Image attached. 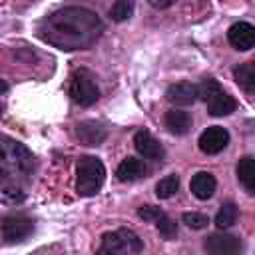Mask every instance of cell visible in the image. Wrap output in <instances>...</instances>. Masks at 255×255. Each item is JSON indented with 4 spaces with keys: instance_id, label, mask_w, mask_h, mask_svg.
Listing matches in <instances>:
<instances>
[{
    "instance_id": "7c38bea8",
    "label": "cell",
    "mask_w": 255,
    "mask_h": 255,
    "mask_svg": "<svg viewBox=\"0 0 255 255\" xmlns=\"http://www.w3.org/2000/svg\"><path fill=\"white\" fill-rule=\"evenodd\" d=\"M133 145H135L137 153L143 155V157H147V159H161L163 153H165V151H163V145H161L147 129L135 131V135H133Z\"/></svg>"
},
{
    "instance_id": "cb8c5ba5",
    "label": "cell",
    "mask_w": 255,
    "mask_h": 255,
    "mask_svg": "<svg viewBox=\"0 0 255 255\" xmlns=\"http://www.w3.org/2000/svg\"><path fill=\"white\" fill-rule=\"evenodd\" d=\"M149 4H151V6H155V8H165V6H169L171 2H155V0H151Z\"/></svg>"
},
{
    "instance_id": "277c9868",
    "label": "cell",
    "mask_w": 255,
    "mask_h": 255,
    "mask_svg": "<svg viewBox=\"0 0 255 255\" xmlns=\"http://www.w3.org/2000/svg\"><path fill=\"white\" fill-rule=\"evenodd\" d=\"M197 92H199V98L205 102L207 112H209L211 116H215V118L229 116V114L235 112V108H237V102H235L229 94H225V92L221 90V86H219L215 80H211V78L203 80V82L197 86Z\"/></svg>"
},
{
    "instance_id": "2e32d148",
    "label": "cell",
    "mask_w": 255,
    "mask_h": 255,
    "mask_svg": "<svg viewBox=\"0 0 255 255\" xmlns=\"http://www.w3.org/2000/svg\"><path fill=\"white\" fill-rule=\"evenodd\" d=\"M145 171H147V167H145V163L141 159H137V157H126L118 165L116 175H118L120 181H135V179L143 177Z\"/></svg>"
},
{
    "instance_id": "603a6c76",
    "label": "cell",
    "mask_w": 255,
    "mask_h": 255,
    "mask_svg": "<svg viewBox=\"0 0 255 255\" xmlns=\"http://www.w3.org/2000/svg\"><path fill=\"white\" fill-rule=\"evenodd\" d=\"M183 223L189 227V229H205L209 219L207 215L203 213H195V211H189V213H183Z\"/></svg>"
},
{
    "instance_id": "3957f363",
    "label": "cell",
    "mask_w": 255,
    "mask_h": 255,
    "mask_svg": "<svg viewBox=\"0 0 255 255\" xmlns=\"http://www.w3.org/2000/svg\"><path fill=\"white\" fill-rule=\"evenodd\" d=\"M76 191L84 197L96 195L106 179V167L104 163L94 157V155H84L78 159V169H76Z\"/></svg>"
},
{
    "instance_id": "5bb4252c",
    "label": "cell",
    "mask_w": 255,
    "mask_h": 255,
    "mask_svg": "<svg viewBox=\"0 0 255 255\" xmlns=\"http://www.w3.org/2000/svg\"><path fill=\"white\" fill-rule=\"evenodd\" d=\"M165 98L175 106H189L199 98V92H197V86L191 82H177L167 88Z\"/></svg>"
},
{
    "instance_id": "9c48e42d",
    "label": "cell",
    "mask_w": 255,
    "mask_h": 255,
    "mask_svg": "<svg viewBox=\"0 0 255 255\" xmlns=\"http://www.w3.org/2000/svg\"><path fill=\"white\" fill-rule=\"evenodd\" d=\"M137 217L143 219V221H153L157 231L165 237V239H173L177 235V227L175 223L169 219V215L165 211H161L159 207H153V205H143L137 209Z\"/></svg>"
},
{
    "instance_id": "52a82bcc",
    "label": "cell",
    "mask_w": 255,
    "mask_h": 255,
    "mask_svg": "<svg viewBox=\"0 0 255 255\" xmlns=\"http://www.w3.org/2000/svg\"><path fill=\"white\" fill-rule=\"evenodd\" d=\"M203 249L207 255H241L243 243L239 237L229 233H211L205 237Z\"/></svg>"
},
{
    "instance_id": "8fae6325",
    "label": "cell",
    "mask_w": 255,
    "mask_h": 255,
    "mask_svg": "<svg viewBox=\"0 0 255 255\" xmlns=\"http://www.w3.org/2000/svg\"><path fill=\"white\" fill-rule=\"evenodd\" d=\"M227 40L237 50H251L255 46V26L251 22H235L227 30Z\"/></svg>"
},
{
    "instance_id": "7a4b0ae2",
    "label": "cell",
    "mask_w": 255,
    "mask_h": 255,
    "mask_svg": "<svg viewBox=\"0 0 255 255\" xmlns=\"http://www.w3.org/2000/svg\"><path fill=\"white\" fill-rule=\"evenodd\" d=\"M34 169V157L30 149L12 139H2V199L6 203H20L24 199L22 181H28Z\"/></svg>"
},
{
    "instance_id": "d6986e66",
    "label": "cell",
    "mask_w": 255,
    "mask_h": 255,
    "mask_svg": "<svg viewBox=\"0 0 255 255\" xmlns=\"http://www.w3.org/2000/svg\"><path fill=\"white\" fill-rule=\"evenodd\" d=\"M233 78L245 92H255V60L239 64L233 70Z\"/></svg>"
},
{
    "instance_id": "30bf717a",
    "label": "cell",
    "mask_w": 255,
    "mask_h": 255,
    "mask_svg": "<svg viewBox=\"0 0 255 255\" xmlns=\"http://www.w3.org/2000/svg\"><path fill=\"white\" fill-rule=\"evenodd\" d=\"M227 143H229V131L221 126H211L199 135V149L209 155L223 151Z\"/></svg>"
},
{
    "instance_id": "ac0fdd59",
    "label": "cell",
    "mask_w": 255,
    "mask_h": 255,
    "mask_svg": "<svg viewBox=\"0 0 255 255\" xmlns=\"http://www.w3.org/2000/svg\"><path fill=\"white\" fill-rule=\"evenodd\" d=\"M165 128L175 135H183L191 128V116L187 112H183V110L173 108V110H169L165 114Z\"/></svg>"
},
{
    "instance_id": "9a60e30c",
    "label": "cell",
    "mask_w": 255,
    "mask_h": 255,
    "mask_svg": "<svg viewBox=\"0 0 255 255\" xmlns=\"http://www.w3.org/2000/svg\"><path fill=\"white\" fill-rule=\"evenodd\" d=\"M215 177L209 173V171H197L193 177H191V183H189V189L191 193L197 197V199H209L213 193H215Z\"/></svg>"
},
{
    "instance_id": "ffe728a7",
    "label": "cell",
    "mask_w": 255,
    "mask_h": 255,
    "mask_svg": "<svg viewBox=\"0 0 255 255\" xmlns=\"http://www.w3.org/2000/svg\"><path fill=\"white\" fill-rule=\"evenodd\" d=\"M235 221H237V205L233 201H225L215 215V225L219 229H229Z\"/></svg>"
},
{
    "instance_id": "4fadbf2b",
    "label": "cell",
    "mask_w": 255,
    "mask_h": 255,
    "mask_svg": "<svg viewBox=\"0 0 255 255\" xmlns=\"http://www.w3.org/2000/svg\"><path fill=\"white\" fill-rule=\"evenodd\" d=\"M76 135H78L80 143H84V145H100L106 139L108 131L100 122L86 120L76 126Z\"/></svg>"
},
{
    "instance_id": "6da1fadb",
    "label": "cell",
    "mask_w": 255,
    "mask_h": 255,
    "mask_svg": "<svg viewBox=\"0 0 255 255\" xmlns=\"http://www.w3.org/2000/svg\"><path fill=\"white\" fill-rule=\"evenodd\" d=\"M104 32L100 16L84 6H66L40 22L44 42L60 50H82L92 46Z\"/></svg>"
},
{
    "instance_id": "7402d4cb",
    "label": "cell",
    "mask_w": 255,
    "mask_h": 255,
    "mask_svg": "<svg viewBox=\"0 0 255 255\" xmlns=\"http://www.w3.org/2000/svg\"><path fill=\"white\" fill-rule=\"evenodd\" d=\"M133 14V2L131 0H118L110 8V16L116 22H124Z\"/></svg>"
},
{
    "instance_id": "ba28073f",
    "label": "cell",
    "mask_w": 255,
    "mask_h": 255,
    "mask_svg": "<svg viewBox=\"0 0 255 255\" xmlns=\"http://www.w3.org/2000/svg\"><path fill=\"white\" fill-rule=\"evenodd\" d=\"M34 231V221L26 215H8L2 219L4 243H20Z\"/></svg>"
},
{
    "instance_id": "e0dca14e",
    "label": "cell",
    "mask_w": 255,
    "mask_h": 255,
    "mask_svg": "<svg viewBox=\"0 0 255 255\" xmlns=\"http://www.w3.org/2000/svg\"><path fill=\"white\" fill-rule=\"evenodd\" d=\"M235 173H237V179L239 183L255 195V157L251 155H245L237 161V167H235Z\"/></svg>"
},
{
    "instance_id": "8992f818",
    "label": "cell",
    "mask_w": 255,
    "mask_h": 255,
    "mask_svg": "<svg viewBox=\"0 0 255 255\" xmlns=\"http://www.w3.org/2000/svg\"><path fill=\"white\" fill-rule=\"evenodd\" d=\"M141 247V239L131 229H118L112 233H104L96 255H129L139 253Z\"/></svg>"
},
{
    "instance_id": "5b68a950",
    "label": "cell",
    "mask_w": 255,
    "mask_h": 255,
    "mask_svg": "<svg viewBox=\"0 0 255 255\" xmlns=\"http://www.w3.org/2000/svg\"><path fill=\"white\" fill-rule=\"evenodd\" d=\"M68 94H70L72 102H76L78 106L88 108V106L96 104L100 98V88L96 84L94 74L86 68L72 72L70 82H68Z\"/></svg>"
},
{
    "instance_id": "44dd1931",
    "label": "cell",
    "mask_w": 255,
    "mask_h": 255,
    "mask_svg": "<svg viewBox=\"0 0 255 255\" xmlns=\"http://www.w3.org/2000/svg\"><path fill=\"white\" fill-rule=\"evenodd\" d=\"M179 189V177L175 173L171 175H165L161 177L157 183H155V195L159 199H169L171 195H175V191Z\"/></svg>"
}]
</instances>
